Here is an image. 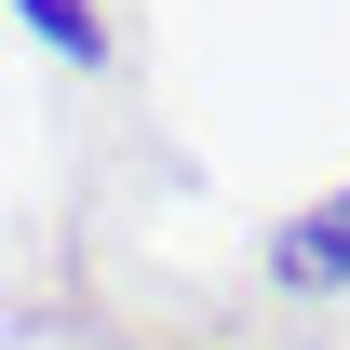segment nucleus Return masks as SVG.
<instances>
[{
  "label": "nucleus",
  "mask_w": 350,
  "mask_h": 350,
  "mask_svg": "<svg viewBox=\"0 0 350 350\" xmlns=\"http://www.w3.org/2000/svg\"><path fill=\"white\" fill-rule=\"evenodd\" d=\"M269 269H283V283H350V189H323L310 216L269 229Z\"/></svg>",
  "instance_id": "f257e3e1"
},
{
  "label": "nucleus",
  "mask_w": 350,
  "mask_h": 350,
  "mask_svg": "<svg viewBox=\"0 0 350 350\" xmlns=\"http://www.w3.org/2000/svg\"><path fill=\"white\" fill-rule=\"evenodd\" d=\"M14 14H27L68 68H108V14H94V0H14Z\"/></svg>",
  "instance_id": "f03ea898"
}]
</instances>
